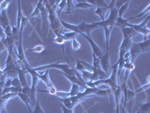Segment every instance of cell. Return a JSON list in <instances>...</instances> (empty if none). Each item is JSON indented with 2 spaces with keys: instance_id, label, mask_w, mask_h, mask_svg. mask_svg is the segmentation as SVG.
<instances>
[{
  "instance_id": "cell-1",
  "label": "cell",
  "mask_w": 150,
  "mask_h": 113,
  "mask_svg": "<svg viewBox=\"0 0 150 113\" xmlns=\"http://www.w3.org/2000/svg\"><path fill=\"white\" fill-rule=\"evenodd\" d=\"M60 22H61L62 26H63L64 29H67L68 30H70L71 32H75L77 34H85L86 36H90V33H92V31L95 29H98L99 27L98 26L96 23H92V24H87L86 23L85 21H83L80 24H77V25H74V24H69L63 20L60 19Z\"/></svg>"
},
{
  "instance_id": "cell-2",
  "label": "cell",
  "mask_w": 150,
  "mask_h": 113,
  "mask_svg": "<svg viewBox=\"0 0 150 113\" xmlns=\"http://www.w3.org/2000/svg\"><path fill=\"white\" fill-rule=\"evenodd\" d=\"M50 69H56L59 70H61L62 72L70 75H75L74 68L71 66V64L68 62V64H60L59 62H56L54 64H47V65L41 66V67L33 68L35 71L40 72V71H46L49 70Z\"/></svg>"
},
{
  "instance_id": "cell-3",
  "label": "cell",
  "mask_w": 150,
  "mask_h": 113,
  "mask_svg": "<svg viewBox=\"0 0 150 113\" xmlns=\"http://www.w3.org/2000/svg\"><path fill=\"white\" fill-rule=\"evenodd\" d=\"M110 13L108 19H105L104 21L97 22L96 24L99 27H105V26H114L116 20L118 18V9L116 7L110 9Z\"/></svg>"
},
{
  "instance_id": "cell-4",
  "label": "cell",
  "mask_w": 150,
  "mask_h": 113,
  "mask_svg": "<svg viewBox=\"0 0 150 113\" xmlns=\"http://www.w3.org/2000/svg\"><path fill=\"white\" fill-rule=\"evenodd\" d=\"M38 77H39V80L43 82L46 84L47 87V92L49 93L51 95H56V93H57V89L56 88V87L54 86V84L52 83V82L50 81V79L49 77V70H46L45 72V73L40 74L38 75Z\"/></svg>"
},
{
  "instance_id": "cell-5",
  "label": "cell",
  "mask_w": 150,
  "mask_h": 113,
  "mask_svg": "<svg viewBox=\"0 0 150 113\" xmlns=\"http://www.w3.org/2000/svg\"><path fill=\"white\" fill-rule=\"evenodd\" d=\"M59 99L60 101H62V104H63L68 109H74V108L76 107V106H77L80 102L83 100L82 98L79 97L78 94L73 97H68L65 98H59Z\"/></svg>"
},
{
  "instance_id": "cell-6",
  "label": "cell",
  "mask_w": 150,
  "mask_h": 113,
  "mask_svg": "<svg viewBox=\"0 0 150 113\" xmlns=\"http://www.w3.org/2000/svg\"><path fill=\"white\" fill-rule=\"evenodd\" d=\"M120 87L122 89V92L124 94V105H123V111L122 113L125 112V106H126V103L128 101H131L133 100V99L134 98V97L136 96V93L135 91H131L127 86V83L122 82V84L120 85Z\"/></svg>"
},
{
  "instance_id": "cell-7",
  "label": "cell",
  "mask_w": 150,
  "mask_h": 113,
  "mask_svg": "<svg viewBox=\"0 0 150 113\" xmlns=\"http://www.w3.org/2000/svg\"><path fill=\"white\" fill-rule=\"evenodd\" d=\"M110 51H104L103 53L101 58L100 59V64H101V67L102 69V70L108 75V72L111 69L112 66L110 65Z\"/></svg>"
},
{
  "instance_id": "cell-8",
  "label": "cell",
  "mask_w": 150,
  "mask_h": 113,
  "mask_svg": "<svg viewBox=\"0 0 150 113\" xmlns=\"http://www.w3.org/2000/svg\"><path fill=\"white\" fill-rule=\"evenodd\" d=\"M17 60L19 61L22 63L25 67H29V64L28 63L27 60H26V55H25V52H24L23 48V36L20 37V39L18 41V45H17Z\"/></svg>"
},
{
  "instance_id": "cell-9",
  "label": "cell",
  "mask_w": 150,
  "mask_h": 113,
  "mask_svg": "<svg viewBox=\"0 0 150 113\" xmlns=\"http://www.w3.org/2000/svg\"><path fill=\"white\" fill-rule=\"evenodd\" d=\"M126 26H129L131 29L136 32L137 34H141L144 36V39H149L150 36V29L147 26H142L140 24H134L128 23Z\"/></svg>"
},
{
  "instance_id": "cell-10",
  "label": "cell",
  "mask_w": 150,
  "mask_h": 113,
  "mask_svg": "<svg viewBox=\"0 0 150 113\" xmlns=\"http://www.w3.org/2000/svg\"><path fill=\"white\" fill-rule=\"evenodd\" d=\"M80 35H81L83 37L85 38L88 41V42L89 43V45H90L91 47H92V54L96 55L98 58L101 59V56H102V55H103L102 51H101V48H99L98 45L97 44H96V43L93 41V40H92V39L91 38V36H86V35L83 34V33H82V34H80Z\"/></svg>"
},
{
  "instance_id": "cell-11",
  "label": "cell",
  "mask_w": 150,
  "mask_h": 113,
  "mask_svg": "<svg viewBox=\"0 0 150 113\" xmlns=\"http://www.w3.org/2000/svg\"><path fill=\"white\" fill-rule=\"evenodd\" d=\"M130 56H131V61L132 63H134L135 60L139 55L141 54V51H140V48H139L137 43L133 42V45L131 46V49L129 51Z\"/></svg>"
},
{
  "instance_id": "cell-12",
  "label": "cell",
  "mask_w": 150,
  "mask_h": 113,
  "mask_svg": "<svg viewBox=\"0 0 150 113\" xmlns=\"http://www.w3.org/2000/svg\"><path fill=\"white\" fill-rule=\"evenodd\" d=\"M0 25L4 29L11 25L7 14V11H0Z\"/></svg>"
},
{
  "instance_id": "cell-13",
  "label": "cell",
  "mask_w": 150,
  "mask_h": 113,
  "mask_svg": "<svg viewBox=\"0 0 150 113\" xmlns=\"http://www.w3.org/2000/svg\"><path fill=\"white\" fill-rule=\"evenodd\" d=\"M26 73H27V71H26V68L20 69L18 71V79L20 80V82H21V85H22L23 87H29V84L27 82V80H26Z\"/></svg>"
},
{
  "instance_id": "cell-14",
  "label": "cell",
  "mask_w": 150,
  "mask_h": 113,
  "mask_svg": "<svg viewBox=\"0 0 150 113\" xmlns=\"http://www.w3.org/2000/svg\"><path fill=\"white\" fill-rule=\"evenodd\" d=\"M121 30L123 35V39H132V38L138 35L133 29H131L129 26L121 28Z\"/></svg>"
},
{
  "instance_id": "cell-15",
  "label": "cell",
  "mask_w": 150,
  "mask_h": 113,
  "mask_svg": "<svg viewBox=\"0 0 150 113\" xmlns=\"http://www.w3.org/2000/svg\"><path fill=\"white\" fill-rule=\"evenodd\" d=\"M17 96H18L20 97V99L26 105V107H27L28 110H29V113H33V111L31 109V107H30V105H32V102H31V99L29 97L28 95L26 94H23L22 92H19L17 94Z\"/></svg>"
},
{
  "instance_id": "cell-16",
  "label": "cell",
  "mask_w": 150,
  "mask_h": 113,
  "mask_svg": "<svg viewBox=\"0 0 150 113\" xmlns=\"http://www.w3.org/2000/svg\"><path fill=\"white\" fill-rule=\"evenodd\" d=\"M132 45H133V41L131 39H123L122 42L120 47V50L124 51L125 52H128Z\"/></svg>"
},
{
  "instance_id": "cell-17",
  "label": "cell",
  "mask_w": 150,
  "mask_h": 113,
  "mask_svg": "<svg viewBox=\"0 0 150 113\" xmlns=\"http://www.w3.org/2000/svg\"><path fill=\"white\" fill-rule=\"evenodd\" d=\"M139 48H140L141 53H146L149 51L150 50V38L144 39V41L137 43Z\"/></svg>"
},
{
  "instance_id": "cell-18",
  "label": "cell",
  "mask_w": 150,
  "mask_h": 113,
  "mask_svg": "<svg viewBox=\"0 0 150 113\" xmlns=\"http://www.w3.org/2000/svg\"><path fill=\"white\" fill-rule=\"evenodd\" d=\"M76 2H77V4L74 5V9H80L86 10V9H90V8L95 7L94 5L88 3L86 2V0H77Z\"/></svg>"
},
{
  "instance_id": "cell-19",
  "label": "cell",
  "mask_w": 150,
  "mask_h": 113,
  "mask_svg": "<svg viewBox=\"0 0 150 113\" xmlns=\"http://www.w3.org/2000/svg\"><path fill=\"white\" fill-rule=\"evenodd\" d=\"M44 5V2L43 1H38L37 3H36L35 8L33 10V13L29 16V18L31 19L32 17H41V8L42 7V5Z\"/></svg>"
},
{
  "instance_id": "cell-20",
  "label": "cell",
  "mask_w": 150,
  "mask_h": 113,
  "mask_svg": "<svg viewBox=\"0 0 150 113\" xmlns=\"http://www.w3.org/2000/svg\"><path fill=\"white\" fill-rule=\"evenodd\" d=\"M62 74L65 76L66 79H68V80L70 81L71 82V83H74V84H77V85L80 86L81 88H83V89H85L86 87H87L86 86L83 85V84H82V83L80 82V81L78 80V79H77V77H76V75H67V74H65L63 73V72H62Z\"/></svg>"
},
{
  "instance_id": "cell-21",
  "label": "cell",
  "mask_w": 150,
  "mask_h": 113,
  "mask_svg": "<svg viewBox=\"0 0 150 113\" xmlns=\"http://www.w3.org/2000/svg\"><path fill=\"white\" fill-rule=\"evenodd\" d=\"M107 11H108V9L103 7H97L96 8V10L94 11V14H97V15L99 16V17L101 18V21H104L105 20V15L106 13H107Z\"/></svg>"
},
{
  "instance_id": "cell-22",
  "label": "cell",
  "mask_w": 150,
  "mask_h": 113,
  "mask_svg": "<svg viewBox=\"0 0 150 113\" xmlns=\"http://www.w3.org/2000/svg\"><path fill=\"white\" fill-rule=\"evenodd\" d=\"M67 7V2L66 0H62L61 2H59L58 6H57V9H56V15L57 17L59 18L60 17V14L62 11H65ZM60 19V18H59Z\"/></svg>"
},
{
  "instance_id": "cell-23",
  "label": "cell",
  "mask_w": 150,
  "mask_h": 113,
  "mask_svg": "<svg viewBox=\"0 0 150 113\" xmlns=\"http://www.w3.org/2000/svg\"><path fill=\"white\" fill-rule=\"evenodd\" d=\"M129 18L125 19L123 17H118L115 26H118V27H120V29L123 27H125L127 24H128V22H129Z\"/></svg>"
},
{
  "instance_id": "cell-24",
  "label": "cell",
  "mask_w": 150,
  "mask_h": 113,
  "mask_svg": "<svg viewBox=\"0 0 150 113\" xmlns=\"http://www.w3.org/2000/svg\"><path fill=\"white\" fill-rule=\"evenodd\" d=\"M129 3H130V1L128 0L127 2L125 4L122 6L119 10H118V17H123L124 14L128 11V7H129Z\"/></svg>"
},
{
  "instance_id": "cell-25",
  "label": "cell",
  "mask_w": 150,
  "mask_h": 113,
  "mask_svg": "<svg viewBox=\"0 0 150 113\" xmlns=\"http://www.w3.org/2000/svg\"><path fill=\"white\" fill-rule=\"evenodd\" d=\"M45 46L43 45H38L35 46L33 48H31V49H28L27 51L33 52V53L35 54H42L45 51Z\"/></svg>"
},
{
  "instance_id": "cell-26",
  "label": "cell",
  "mask_w": 150,
  "mask_h": 113,
  "mask_svg": "<svg viewBox=\"0 0 150 113\" xmlns=\"http://www.w3.org/2000/svg\"><path fill=\"white\" fill-rule=\"evenodd\" d=\"M140 106V113H149L150 112V102L147 101L146 103H140L139 105Z\"/></svg>"
},
{
  "instance_id": "cell-27",
  "label": "cell",
  "mask_w": 150,
  "mask_h": 113,
  "mask_svg": "<svg viewBox=\"0 0 150 113\" xmlns=\"http://www.w3.org/2000/svg\"><path fill=\"white\" fill-rule=\"evenodd\" d=\"M111 93H112V91L110 88L109 89H98L96 92V95L98 97H109V95Z\"/></svg>"
},
{
  "instance_id": "cell-28",
  "label": "cell",
  "mask_w": 150,
  "mask_h": 113,
  "mask_svg": "<svg viewBox=\"0 0 150 113\" xmlns=\"http://www.w3.org/2000/svg\"><path fill=\"white\" fill-rule=\"evenodd\" d=\"M29 18L28 17H23L22 21H21V29H20V33H19V36H20V37H21V36H23V29H24V28L26 27L28 24H29Z\"/></svg>"
},
{
  "instance_id": "cell-29",
  "label": "cell",
  "mask_w": 150,
  "mask_h": 113,
  "mask_svg": "<svg viewBox=\"0 0 150 113\" xmlns=\"http://www.w3.org/2000/svg\"><path fill=\"white\" fill-rule=\"evenodd\" d=\"M149 11H150V4H149L148 5H147V7L143 11H142L141 12H140V14H137V15L134 16V17H129V20L131 21V20H134V19H136V18H139V17H144V15H146V14H149Z\"/></svg>"
},
{
  "instance_id": "cell-30",
  "label": "cell",
  "mask_w": 150,
  "mask_h": 113,
  "mask_svg": "<svg viewBox=\"0 0 150 113\" xmlns=\"http://www.w3.org/2000/svg\"><path fill=\"white\" fill-rule=\"evenodd\" d=\"M67 7L65 9V14H71L73 11L74 10V1L71 0H67Z\"/></svg>"
},
{
  "instance_id": "cell-31",
  "label": "cell",
  "mask_w": 150,
  "mask_h": 113,
  "mask_svg": "<svg viewBox=\"0 0 150 113\" xmlns=\"http://www.w3.org/2000/svg\"><path fill=\"white\" fill-rule=\"evenodd\" d=\"M62 35H63L66 41H72L74 39H76V37H77L78 34L77 33H75V32H68V33H63Z\"/></svg>"
},
{
  "instance_id": "cell-32",
  "label": "cell",
  "mask_w": 150,
  "mask_h": 113,
  "mask_svg": "<svg viewBox=\"0 0 150 113\" xmlns=\"http://www.w3.org/2000/svg\"><path fill=\"white\" fill-rule=\"evenodd\" d=\"M52 41H53V42L56 43V44H58L59 45H63L65 42H66V40L64 38L63 35H59V36H56L55 39H52Z\"/></svg>"
},
{
  "instance_id": "cell-33",
  "label": "cell",
  "mask_w": 150,
  "mask_h": 113,
  "mask_svg": "<svg viewBox=\"0 0 150 113\" xmlns=\"http://www.w3.org/2000/svg\"><path fill=\"white\" fill-rule=\"evenodd\" d=\"M80 73L85 82H90L91 79H92V72H89V71H83V72H80Z\"/></svg>"
},
{
  "instance_id": "cell-34",
  "label": "cell",
  "mask_w": 150,
  "mask_h": 113,
  "mask_svg": "<svg viewBox=\"0 0 150 113\" xmlns=\"http://www.w3.org/2000/svg\"><path fill=\"white\" fill-rule=\"evenodd\" d=\"M95 2H96V6L97 5V7H103L108 9L109 2H108L105 0H96V1L95 0Z\"/></svg>"
},
{
  "instance_id": "cell-35",
  "label": "cell",
  "mask_w": 150,
  "mask_h": 113,
  "mask_svg": "<svg viewBox=\"0 0 150 113\" xmlns=\"http://www.w3.org/2000/svg\"><path fill=\"white\" fill-rule=\"evenodd\" d=\"M71 46L72 49H73L74 51H78V50L80 49V48H81L80 43L76 39H74L71 41Z\"/></svg>"
},
{
  "instance_id": "cell-36",
  "label": "cell",
  "mask_w": 150,
  "mask_h": 113,
  "mask_svg": "<svg viewBox=\"0 0 150 113\" xmlns=\"http://www.w3.org/2000/svg\"><path fill=\"white\" fill-rule=\"evenodd\" d=\"M10 4V1L8 0H4L0 4V11H7L8 8Z\"/></svg>"
},
{
  "instance_id": "cell-37",
  "label": "cell",
  "mask_w": 150,
  "mask_h": 113,
  "mask_svg": "<svg viewBox=\"0 0 150 113\" xmlns=\"http://www.w3.org/2000/svg\"><path fill=\"white\" fill-rule=\"evenodd\" d=\"M11 86L12 87H17V88H23L22 85H21V83L19 80L18 78H15V79H12V82H11Z\"/></svg>"
},
{
  "instance_id": "cell-38",
  "label": "cell",
  "mask_w": 150,
  "mask_h": 113,
  "mask_svg": "<svg viewBox=\"0 0 150 113\" xmlns=\"http://www.w3.org/2000/svg\"><path fill=\"white\" fill-rule=\"evenodd\" d=\"M33 113H45L44 110L41 108V105L38 102H36L35 106H34V110H33Z\"/></svg>"
},
{
  "instance_id": "cell-39",
  "label": "cell",
  "mask_w": 150,
  "mask_h": 113,
  "mask_svg": "<svg viewBox=\"0 0 150 113\" xmlns=\"http://www.w3.org/2000/svg\"><path fill=\"white\" fill-rule=\"evenodd\" d=\"M149 87H150L149 82H147V84H145V85L142 86V87H140V88H139V89L136 90V91H135V93H136V94H137V93L143 92V91H146V90L149 89Z\"/></svg>"
},
{
  "instance_id": "cell-40",
  "label": "cell",
  "mask_w": 150,
  "mask_h": 113,
  "mask_svg": "<svg viewBox=\"0 0 150 113\" xmlns=\"http://www.w3.org/2000/svg\"><path fill=\"white\" fill-rule=\"evenodd\" d=\"M126 2L127 1H122V0H117V1H115V7L119 10V9H120L124 4L126 3Z\"/></svg>"
},
{
  "instance_id": "cell-41",
  "label": "cell",
  "mask_w": 150,
  "mask_h": 113,
  "mask_svg": "<svg viewBox=\"0 0 150 113\" xmlns=\"http://www.w3.org/2000/svg\"><path fill=\"white\" fill-rule=\"evenodd\" d=\"M60 106L62 107V109L63 113H74L73 109H67L63 104L60 103Z\"/></svg>"
},
{
  "instance_id": "cell-42",
  "label": "cell",
  "mask_w": 150,
  "mask_h": 113,
  "mask_svg": "<svg viewBox=\"0 0 150 113\" xmlns=\"http://www.w3.org/2000/svg\"><path fill=\"white\" fill-rule=\"evenodd\" d=\"M5 49H7V47L5 45L4 41H2V40H1V41H0V53H2L4 50Z\"/></svg>"
},
{
  "instance_id": "cell-43",
  "label": "cell",
  "mask_w": 150,
  "mask_h": 113,
  "mask_svg": "<svg viewBox=\"0 0 150 113\" xmlns=\"http://www.w3.org/2000/svg\"><path fill=\"white\" fill-rule=\"evenodd\" d=\"M11 82H12V79H7V80H6V82H5V87H11Z\"/></svg>"
},
{
  "instance_id": "cell-44",
  "label": "cell",
  "mask_w": 150,
  "mask_h": 113,
  "mask_svg": "<svg viewBox=\"0 0 150 113\" xmlns=\"http://www.w3.org/2000/svg\"><path fill=\"white\" fill-rule=\"evenodd\" d=\"M5 37V32H4V29L2 27V26L0 25V38H1V39H2Z\"/></svg>"
},
{
  "instance_id": "cell-45",
  "label": "cell",
  "mask_w": 150,
  "mask_h": 113,
  "mask_svg": "<svg viewBox=\"0 0 150 113\" xmlns=\"http://www.w3.org/2000/svg\"><path fill=\"white\" fill-rule=\"evenodd\" d=\"M129 102H130V106H129V110H128V113H131V109H132V106H131V105H132V100H131V101H129ZM136 113H140V110H138V111Z\"/></svg>"
},
{
  "instance_id": "cell-46",
  "label": "cell",
  "mask_w": 150,
  "mask_h": 113,
  "mask_svg": "<svg viewBox=\"0 0 150 113\" xmlns=\"http://www.w3.org/2000/svg\"><path fill=\"white\" fill-rule=\"evenodd\" d=\"M0 113H7V112H6V111H5V108H4V109H2V110H1V112H0Z\"/></svg>"
},
{
  "instance_id": "cell-47",
  "label": "cell",
  "mask_w": 150,
  "mask_h": 113,
  "mask_svg": "<svg viewBox=\"0 0 150 113\" xmlns=\"http://www.w3.org/2000/svg\"><path fill=\"white\" fill-rule=\"evenodd\" d=\"M0 69H1V65H0Z\"/></svg>"
},
{
  "instance_id": "cell-48",
  "label": "cell",
  "mask_w": 150,
  "mask_h": 113,
  "mask_svg": "<svg viewBox=\"0 0 150 113\" xmlns=\"http://www.w3.org/2000/svg\"><path fill=\"white\" fill-rule=\"evenodd\" d=\"M1 40H2V39H1V38H0V41H1Z\"/></svg>"
}]
</instances>
